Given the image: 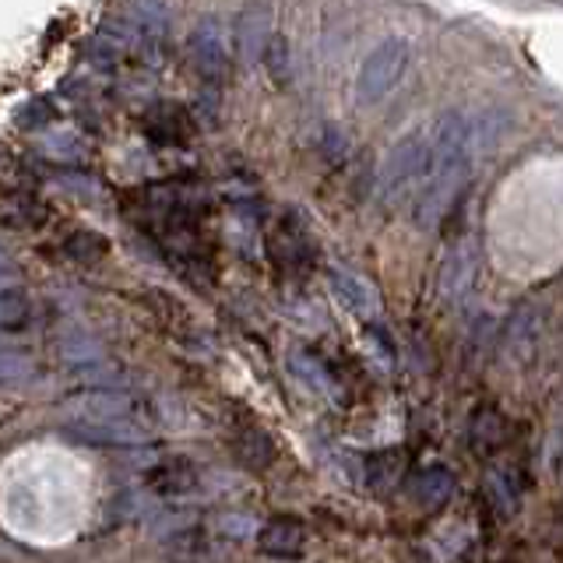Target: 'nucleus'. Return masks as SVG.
I'll return each mask as SVG.
<instances>
[{"label": "nucleus", "mask_w": 563, "mask_h": 563, "mask_svg": "<svg viewBox=\"0 0 563 563\" xmlns=\"http://www.w3.org/2000/svg\"><path fill=\"white\" fill-rule=\"evenodd\" d=\"M472 128L465 113H444L433 123V148L430 166L422 173L416 190L412 216L422 229L437 225L444 219V211L462 198V190L472 176Z\"/></svg>", "instance_id": "f257e3e1"}, {"label": "nucleus", "mask_w": 563, "mask_h": 563, "mask_svg": "<svg viewBox=\"0 0 563 563\" xmlns=\"http://www.w3.org/2000/svg\"><path fill=\"white\" fill-rule=\"evenodd\" d=\"M430 148H433V123L427 131L419 128L412 134H405L401 141H395V148L387 152V158L377 169V194L384 201L401 198L412 184L419 190L422 173L430 166Z\"/></svg>", "instance_id": "f03ea898"}, {"label": "nucleus", "mask_w": 563, "mask_h": 563, "mask_svg": "<svg viewBox=\"0 0 563 563\" xmlns=\"http://www.w3.org/2000/svg\"><path fill=\"white\" fill-rule=\"evenodd\" d=\"M405 67H409V46L401 40H384L369 49V57L360 67V78H356V99L374 106L384 96L395 92V85L401 81Z\"/></svg>", "instance_id": "7ed1b4c3"}, {"label": "nucleus", "mask_w": 563, "mask_h": 563, "mask_svg": "<svg viewBox=\"0 0 563 563\" xmlns=\"http://www.w3.org/2000/svg\"><path fill=\"white\" fill-rule=\"evenodd\" d=\"M67 412L75 416V427H120L131 422V401L117 391H85L67 401Z\"/></svg>", "instance_id": "20e7f679"}, {"label": "nucleus", "mask_w": 563, "mask_h": 563, "mask_svg": "<svg viewBox=\"0 0 563 563\" xmlns=\"http://www.w3.org/2000/svg\"><path fill=\"white\" fill-rule=\"evenodd\" d=\"M257 545L261 553H268L275 560H296L307 545V528L296 518H272L257 532Z\"/></svg>", "instance_id": "39448f33"}, {"label": "nucleus", "mask_w": 563, "mask_h": 563, "mask_svg": "<svg viewBox=\"0 0 563 563\" xmlns=\"http://www.w3.org/2000/svg\"><path fill=\"white\" fill-rule=\"evenodd\" d=\"M236 46H240V57L246 64L264 60L272 40H268V8H246L240 14V25H236Z\"/></svg>", "instance_id": "423d86ee"}, {"label": "nucleus", "mask_w": 563, "mask_h": 563, "mask_svg": "<svg viewBox=\"0 0 563 563\" xmlns=\"http://www.w3.org/2000/svg\"><path fill=\"white\" fill-rule=\"evenodd\" d=\"M328 282H331V292L339 296L345 307L356 310V313H377V310H380V296H377V289L369 286L366 278L352 275V272H342V268H334V272L328 275Z\"/></svg>", "instance_id": "0eeeda50"}, {"label": "nucleus", "mask_w": 563, "mask_h": 563, "mask_svg": "<svg viewBox=\"0 0 563 563\" xmlns=\"http://www.w3.org/2000/svg\"><path fill=\"white\" fill-rule=\"evenodd\" d=\"M409 493L419 507H440L454 493V472L444 465H427L412 475Z\"/></svg>", "instance_id": "6e6552de"}, {"label": "nucleus", "mask_w": 563, "mask_h": 563, "mask_svg": "<svg viewBox=\"0 0 563 563\" xmlns=\"http://www.w3.org/2000/svg\"><path fill=\"white\" fill-rule=\"evenodd\" d=\"M190 53H194V67H198V75H205L208 81H219L222 70H225V43L219 29H198L190 40Z\"/></svg>", "instance_id": "1a4fd4ad"}, {"label": "nucleus", "mask_w": 563, "mask_h": 563, "mask_svg": "<svg viewBox=\"0 0 563 563\" xmlns=\"http://www.w3.org/2000/svg\"><path fill=\"white\" fill-rule=\"evenodd\" d=\"M472 272H475V251H472V243H462L444 261V268H440V292H444V299L462 296L472 282Z\"/></svg>", "instance_id": "9d476101"}, {"label": "nucleus", "mask_w": 563, "mask_h": 563, "mask_svg": "<svg viewBox=\"0 0 563 563\" xmlns=\"http://www.w3.org/2000/svg\"><path fill=\"white\" fill-rule=\"evenodd\" d=\"M148 483H152V489L166 493V497H176V493L194 489V483H198V468L184 462V457H169V462L155 465L148 472Z\"/></svg>", "instance_id": "9b49d317"}, {"label": "nucleus", "mask_w": 563, "mask_h": 563, "mask_svg": "<svg viewBox=\"0 0 563 563\" xmlns=\"http://www.w3.org/2000/svg\"><path fill=\"white\" fill-rule=\"evenodd\" d=\"M145 131L155 141L169 145V141L184 137V117H180V110H173V106H155V110H148V117H145Z\"/></svg>", "instance_id": "f8f14e48"}, {"label": "nucleus", "mask_w": 563, "mask_h": 563, "mask_svg": "<svg viewBox=\"0 0 563 563\" xmlns=\"http://www.w3.org/2000/svg\"><path fill=\"white\" fill-rule=\"evenodd\" d=\"M401 468H405V462L398 451H377V454H369V462H366V483L374 489H384L398 479Z\"/></svg>", "instance_id": "ddd939ff"}, {"label": "nucleus", "mask_w": 563, "mask_h": 563, "mask_svg": "<svg viewBox=\"0 0 563 563\" xmlns=\"http://www.w3.org/2000/svg\"><path fill=\"white\" fill-rule=\"evenodd\" d=\"M106 251H110V243H106L99 233H92V229H78V233H70L64 240V254H70L75 261H99Z\"/></svg>", "instance_id": "4468645a"}, {"label": "nucleus", "mask_w": 563, "mask_h": 563, "mask_svg": "<svg viewBox=\"0 0 563 563\" xmlns=\"http://www.w3.org/2000/svg\"><path fill=\"white\" fill-rule=\"evenodd\" d=\"M504 433H507V422H504L500 412H493V409L475 412V422H472V440H475V448H497Z\"/></svg>", "instance_id": "2eb2a0df"}, {"label": "nucleus", "mask_w": 563, "mask_h": 563, "mask_svg": "<svg viewBox=\"0 0 563 563\" xmlns=\"http://www.w3.org/2000/svg\"><path fill=\"white\" fill-rule=\"evenodd\" d=\"M29 324V296L18 289H4L0 292V328H22Z\"/></svg>", "instance_id": "dca6fc26"}, {"label": "nucleus", "mask_w": 563, "mask_h": 563, "mask_svg": "<svg viewBox=\"0 0 563 563\" xmlns=\"http://www.w3.org/2000/svg\"><path fill=\"white\" fill-rule=\"evenodd\" d=\"M264 64H268L275 81H282L289 75V43L282 40V35H272V46H268V53H264Z\"/></svg>", "instance_id": "f3484780"}, {"label": "nucleus", "mask_w": 563, "mask_h": 563, "mask_svg": "<svg viewBox=\"0 0 563 563\" xmlns=\"http://www.w3.org/2000/svg\"><path fill=\"white\" fill-rule=\"evenodd\" d=\"M43 120H49V102L46 99H32L22 110V123H25V128H35V123H43Z\"/></svg>", "instance_id": "a211bd4d"}]
</instances>
